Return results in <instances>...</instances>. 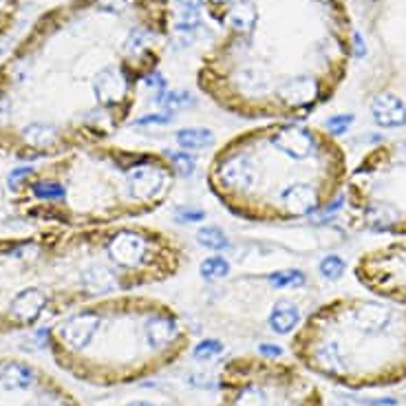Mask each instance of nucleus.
<instances>
[{"label":"nucleus","instance_id":"obj_1","mask_svg":"<svg viewBox=\"0 0 406 406\" xmlns=\"http://www.w3.org/2000/svg\"><path fill=\"white\" fill-rule=\"evenodd\" d=\"M298 355L322 378L351 389L406 380V307L391 300L338 298L298 336Z\"/></svg>","mask_w":406,"mask_h":406},{"label":"nucleus","instance_id":"obj_2","mask_svg":"<svg viewBox=\"0 0 406 406\" xmlns=\"http://www.w3.org/2000/svg\"><path fill=\"white\" fill-rule=\"evenodd\" d=\"M91 256V235L40 232L0 239V313L14 324H32L58 300L108 291V270Z\"/></svg>","mask_w":406,"mask_h":406},{"label":"nucleus","instance_id":"obj_3","mask_svg":"<svg viewBox=\"0 0 406 406\" xmlns=\"http://www.w3.org/2000/svg\"><path fill=\"white\" fill-rule=\"evenodd\" d=\"M347 208L355 228L406 237V139L364 155L349 177Z\"/></svg>","mask_w":406,"mask_h":406},{"label":"nucleus","instance_id":"obj_4","mask_svg":"<svg viewBox=\"0 0 406 406\" xmlns=\"http://www.w3.org/2000/svg\"><path fill=\"white\" fill-rule=\"evenodd\" d=\"M355 276L369 291L406 307V239L367 252L355 265Z\"/></svg>","mask_w":406,"mask_h":406},{"label":"nucleus","instance_id":"obj_5","mask_svg":"<svg viewBox=\"0 0 406 406\" xmlns=\"http://www.w3.org/2000/svg\"><path fill=\"white\" fill-rule=\"evenodd\" d=\"M296 322H298V311L291 302L278 300L276 304H274L272 316H270V324H272L274 331L276 333H289L294 327H296Z\"/></svg>","mask_w":406,"mask_h":406},{"label":"nucleus","instance_id":"obj_6","mask_svg":"<svg viewBox=\"0 0 406 406\" xmlns=\"http://www.w3.org/2000/svg\"><path fill=\"white\" fill-rule=\"evenodd\" d=\"M177 144L184 150H199L215 144V135L208 128H184L177 130Z\"/></svg>","mask_w":406,"mask_h":406},{"label":"nucleus","instance_id":"obj_7","mask_svg":"<svg viewBox=\"0 0 406 406\" xmlns=\"http://www.w3.org/2000/svg\"><path fill=\"white\" fill-rule=\"evenodd\" d=\"M254 23H256V7H254L252 0H239V5L230 12V25L237 32L248 34L252 32Z\"/></svg>","mask_w":406,"mask_h":406},{"label":"nucleus","instance_id":"obj_8","mask_svg":"<svg viewBox=\"0 0 406 406\" xmlns=\"http://www.w3.org/2000/svg\"><path fill=\"white\" fill-rule=\"evenodd\" d=\"M197 241L201 243L203 248H208V250H226L230 246V241L226 237V232H223L221 228H215V226H206V228H201L197 232Z\"/></svg>","mask_w":406,"mask_h":406},{"label":"nucleus","instance_id":"obj_9","mask_svg":"<svg viewBox=\"0 0 406 406\" xmlns=\"http://www.w3.org/2000/svg\"><path fill=\"white\" fill-rule=\"evenodd\" d=\"M230 274V263L223 256H210L201 263V276L206 280H219Z\"/></svg>","mask_w":406,"mask_h":406},{"label":"nucleus","instance_id":"obj_10","mask_svg":"<svg viewBox=\"0 0 406 406\" xmlns=\"http://www.w3.org/2000/svg\"><path fill=\"white\" fill-rule=\"evenodd\" d=\"M159 104H164L168 110H177V108H184V106H190L192 102V95L190 93H184V91H168V93H161L157 97Z\"/></svg>","mask_w":406,"mask_h":406},{"label":"nucleus","instance_id":"obj_11","mask_svg":"<svg viewBox=\"0 0 406 406\" xmlns=\"http://www.w3.org/2000/svg\"><path fill=\"white\" fill-rule=\"evenodd\" d=\"M270 283L274 287H298L304 283V276L298 270H285V272H276L270 276Z\"/></svg>","mask_w":406,"mask_h":406},{"label":"nucleus","instance_id":"obj_12","mask_svg":"<svg viewBox=\"0 0 406 406\" xmlns=\"http://www.w3.org/2000/svg\"><path fill=\"white\" fill-rule=\"evenodd\" d=\"M170 159L184 177H190L192 172H195V157L188 155V152H172Z\"/></svg>","mask_w":406,"mask_h":406},{"label":"nucleus","instance_id":"obj_13","mask_svg":"<svg viewBox=\"0 0 406 406\" xmlns=\"http://www.w3.org/2000/svg\"><path fill=\"white\" fill-rule=\"evenodd\" d=\"M221 353H223V344L217 342V340H203L195 349V355L199 360H210V358H215V355H221Z\"/></svg>","mask_w":406,"mask_h":406},{"label":"nucleus","instance_id":"obj_14","mask_svg":"<svg viewBox=\"0 0 406 406\" xmlns=\"http://www.w3.org/2000/svg\"><path fill=\"white\" fill-rule=\"evenodd\" d=\"M175 219L181 221V223H197V221H203L206 219V212L203 210H192V208H179L175 212Z\"/></svg>","mask_w":406,"mask_h":406},{"label":"nucleus","instance_id":"obj_15","mask_svg":"<svg viewBox=\"0 0 406 406\" xmlns=\"http://www.w3.org/2000/svg\"><path fill=\"white\" fill-rule=\"evenodd\" d=\"M172 115H164V113H155V115H146L135 119V126H144V124H170Z\"/></svg>","mask_w":406,"mask_h":406},{"label":"nucleus","instance_id":"obj_16","mask_svg":"<svg viewBox=\"0 0 406 406\" xmlns=\"http://www.w3.org/2000/svg\"><path fill=\"white\" fill-rule=\"evenodd\" d=\"M172 3H177L181 14H199V7H201V0H172Z\"/></svg>","mask_w":406,"mask_h":406},{"label":"nucleus","instance_id":"obj_17","mask_svg":"<svg viewBox=\"0 0 406 406\" xmlns=\"http://www.w3.org/2000/svg\"><path fill=\"white\" fill-rule=\"evenodd\" d=\"M342 270V263L338 259H327L322 263V272H324V276H338Z\"/></svg>","mask_w":406,"mask_h":406},{"label":"nucleus","instance_id":"obj_18","mask_svg":"<svg viewBox=\"0 0 406 406\" xmlns=\"http://www.w3.org/2000/svg\"><path fill=\"white\" fill-rule=\"evenodd\" d=\"M263 355H270V358H278V355L283 353L278 347H272V344H261V349H259Z\"/></svg>","mask_w":406,"mask_h":406},{"label":"nucleus","instance_id":"obj_19","mask_svg":"<svg viewBox=\"0 0 406 406\" xmlns=\"http://www.w3.org/2000/svg\"><path fill=\"white\" fill-rule=\"evenodd\" d=\"M157 86V88H164L166 86V82L161 80V75H152V77H148V86Z\"/></svg>","mask_w":406,"mask_h":406},{"label":"nucleus","instance_id":"obj_20","mask_svg":"<svg viewBox=\"0 0 406 406\" xmlns=\"http://www.w3.org/2000/svg\"><path fill=\"white\" fill-rule=\"evenodd\" d=\"M215 5H226V3H230V0H212Z\"/></svg>","mask_w":406,"mask_h":406},{"label":"nucleus","instance_id":"obj_21","mask_svg":"<svg viewBox=\"0 0 406 406\" xmlns=\"http://www.w3.org/2000/svg\"><path fill=\"white\" fill-rule=\"evenodd\" d=\"M130 406H150V404H144V402H135V404H130Z\"/></svg>","mask_w":406,"mask_h":406},{"label":"nucleus","instance_id":"obj_22","mask_svg":"<svg viewBox=\"0 0 406 406\" xmlns=\"http://www.w3.org/2000/svg\"><path fill=\"white\" fill-rule=\"evenodd\" d=\"M316 3H329V0H316Z\"/></svg>","mask_w":406,"mask_h":406}]
</instances>
